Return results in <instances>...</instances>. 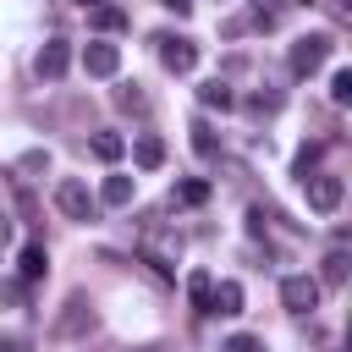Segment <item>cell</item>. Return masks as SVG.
I'll return each instance as SVG.
<instances>
[{"mask_svg":"<svg viewBox=\"0 0 352 352\" xmlns=\"http://www.w3.org/2000/svg\"><path fill=\"white\" fill-rule=\"evenodd\" d=\"M138 253H143V264H154V275L176 280V264H182V236H176L170 226H143Z\"/></svg>","mask_w":352,"mask_h":352,"instance_id":"cell-1","label":"cell"},{"mask_svg":"<svg viewBox=\"0 0 352 352\" xmlns=\"http://www.w3.org/2000/svg\"><path fill=\"white\" fill-rule=\"evenodd\" d=\"M330 50H336V44H330L324 33H302V38L286 50V66H292V77H314V72L330 60Z\"/></svg>","mask_w":352,"mask_h":352,"instance_id":"cell-2","label":"cell"},{"mask_svg":"<svg viewBox=\"0 0 352 352\" xmlns=\"http://www.w3.org/2000/svg\"><path fill=\"white\" fill-rule=\"evenodd\" d=\"M302 192H308V209L336 214V209H341V198H346V182H341V176H330V170H314V176H302Z\"/></svg>","mask_w":352,"mask_h":352,"instance_id":"cell-3","label":"cell"},{"mask_svg":"<svg viewBox=\"0 0 352 352\" xmlns=\"http://www.w3.org/2000/svg\"><path fill=\"white\" fill-rule=\"evenodd\" d=\"M55 209H60L66 220H94V192H88L77 176H60V182H55Z\"/></svg>","mask_w":352,"mask_h":352,"instance_id":"cell-4","label":"cell"},{"mask_svg":"<svg viewBox=\"0 0 352 352\" xmlns=\"http://www.w3.org/2000/svg\"><path fill=\"white\" fill-rule=\"evenodd\" d=\"M280 302H286L292 314H314V308H319V280H314V275H286V280H280Z\"/></svg>","mask_w":352,"mask_h":352,"instance_id":"cell-5","label":"cell"},{"mask_svg":"<svg viewBox=\"0 0 352 352\" xmlns=\"http://www.w3.org/2000/svg\"><path fill=\"white\" fill-rule=\"evenodd\" d=\"M154 44H160V60H165V72L187 77V72L198 66V44H192V38H170V33H165V38H154Z\"/></svg>","mask_w":352,"mask_h":352,"instance_id":"cell-6","label":"cell"},{"mask_svg":"<svg viewBox=\"0 0 352 352\" xmlns=\"http://www.w3.org/2000/svg\"><path fill=\"white\" fill-rule=\"evenodd\" d=\"M66 66H72V44H66V38H44V50H38L33 72H38L44 82H60V77H66Z\"/></svg>","mask_w":352,"mask_h":352,"instance_id":"cell-7","label":"cell"},{"mask_svg":"<svg viewBox=\"0 0 352 352\" xmlns=\"http://www.w3.org/2000/svg\"><path fill=\"white\" fill-rule=\"evenodd\" d=\"M82 72H88V77H116V72H121V44L94 38V44L82 50Z\"/></svg>","mask_w":352,"mask_h":352,"instance_id":"cell-8","label":"cell"},{"mask_svg":"<svg viewBox=\"0 0 352 352\" xmlns=\"http://www.w3.org/2000/svg\"><path fill=\"white\" fill-rule=\"evenodd\" d=\"M82 330H94V302L82 292H72L66 308H60V319H55V336H82Z\"/></svg>","mask_w":352,"mask_h":352,"instance_id":"cell-9","label":"cell"},{"mask_svg":"<svg viewBox=\"0 0 352 352\" xmlns=\"http://www.w3.org/2000/svg\"><path fill=\"white\" fill-rule=\"evenodd\" d=\"M44 275H50V248H44V242H28L22 258H16V280L33 286V280H44Z\"/></svg>","mask_w":352,"mask_h":352,"instance_id":"cell-10","label":"cell"},{"mask_svg":"<svg viewBox=\"0 0 352 352\" xmlns=\"http://www.w3.org/2000/svg\"><path fill=\"white\" fill-rule=\"evenodd\" d=\"M209 314L236 319V314H242V280H214V292H209Z\"/></svg>","mask_w":352,"mask_h":352,"instance_id":"cell-11","label":"cell"},{"mask_svg":"<svg viewBox=\"0 0 352 352\" xmlns=\"http://www.w3.org/2000/svg\"><path fill=\"white\" fill-rule=\"evenodd\" d=\"M132 160H138V170H160V165H165V143H160L154 132H138V138H132Z\"/></svg>","mask_w":352,"mask_h":352,"instance_id":"cell-12","label":"cell"},{"mask_svg":"<svg viewBox=\"0 0 352 352\" xmlns=\"http://www.w3.org/2000/svg\"><path fill=\"white\" fill-rule=\"evenodd\" d=\"M132 192H138V182H132V176H104L99 204H104V209H126V204H132Z\"/></svg>","mask_w":352,"mask_h":352,"instance_id":"cell-13","label":"cell"},{"mask_svg":"<svg viewBox=\"0 0 352 352\" xmlns=\"http://www.w3.org/2000/svg\"><path fill=\"white\" fill-rule=\"evenodd\" d=\"M170 204H182V209H198V204H209V182H204V176H187V182H176V187H170Z\"/></svg>","mask_w":352,"mask_h":352,"instance_id":"cell-14","label":"cell"},{"mask_svg":"<svg viewBox=\"0 0 352 352\" xmlns=\"http://www.w3.org/2000/svg\"><path fill=\"white\" fill-rule=\"evenodd\" d=\"M88 148H94V160L116 165V160L126 154V138H121V132H94V138H88Z\"/></svg>","mask_w":352,"mask_h":352,"instance_id":"cell-15","label":"cell"},{"mask_svg":"<svg viewBox=\"0 0 352 352\" xmlns=\"http://www.w3.org/2000/svg\"><path fill=\"white\" fill-rule=\"evenodd\" d=\"M209 292H214V275H209V270H192V275H187V297H192L198 314H209Z\"/></svg>","mask_w":352,"mask_h":352,"instance_id":"cell-16","label":"cell"},{"mask_svg":"<svg viewBox=\"0 0 352 352\" xmlns=\"http://www.w3.org/2000/svg\"><path fill=\"white\" fill-rule=\"evenodd\" d=\"M198 99H204L209 110H231V104H236V94H231V82H220V77H214V82H204V88H198Z\"/></svg>","mask_w":352,"mask_h":352,"instance_id":"cell-17","label":"cell"},{"mask_svg":"<svg viewBox=\"0 0 352 352\" xmlns=\"http://www.w3.org/2000/svg\"><path fill=\"white\" fill-rule=\"evenodd\" d=\"M346 248H336V253H324V270H319V286H341L346 280Z\"/></svg>","mask_w":352,"mask_h":352,"instance_id":"cell-18","label":"cell"},{"mask_svg":"<svg viewBox=\"0 0 352 352\" xmlns=\"http://www.w3.org/2000/svg\"><path fill=\"white\" fill-rule=\"evenodd\" d=\"M94 28H99V33H121V28H126V11H121V6H94Z\"/></svg>","mask_w":352,"mask_h":352,"instance_id":"cell-19","label":"cell"},{"mask_svg":"<svg viewBox=\"0 0 352 352\" xmlns=\"http://www.w3.org/2000/svg\"><path fill=\"white\" fill-rule=\"evenodd\" d=\"M319 160H324V143H302V148H297V182H302V176H314V165H319Z\"/></svg>","mask_w":352,"mask_h":352,"instance_id":"cell-20","label":"cell"},{"mask_svg":"<svg viewBox=\"0 0 352 352\" xmlns=\"http://www.w3.org/2000/svg\"><path fill=\"white\" fill-rule=\"evenodd\" d=\"M192 148H198L204 160H214V154H220V143H214V132H209L204 121H192Z\"/></svg>","mask_w":352,"mask_h":352,"instance_id":"cell-21","label":"cell"},{"mask_svg":"<svg viewBox=\"0 0 352 352\" xmlns=\"http://www.w3.org/2000/svg\"><path fill=\"white\" fill-rule=\"evenodd\" d=\"M330 99H336V104H352V72H346V66L330 77Z\"/></svg>","mask_w":352,"mask_h":352,"instance_id":"cell-22","label":"cell"},{"mask_svg":"<svg viewBox=\"0 0 352 352\" xmlns=\"http://www.w3.org/2000/svg\"><path fill=\"white\" fill-rule=\"evenodd\" d=\"M116 104H121V110H148V99H143V88H138V82L116 88Z\"/></svg>","mask_w":352,"mask_h":352,"instance_id":"cell-23","label":"cell"},{"mask_svg":"<svg viewBox=\"0 0 352 352\" xmlns=\"http://www.w3.org/2000/svg\"><path fill=\"white\" fill-rule=\"evenodd\" d=\"M22 297H28V280H0V302L6 308H22Z\"/></svg>","mask_w":352,"mask_h":352,"instance_id":"cell-24","label":"cell"},{"mask_svg":"<svg viewBox=\"0 0 352 352\" xmlns=\"http://www.w3.org/2000/svg\"><path fill=\"white\" fill-rule=\"evenodd\" d=\"M248 110H258V116H275V110H280V94H275V88H270V94H253V99H248Z\"/></svg>","mask_w":352,"mask_h":352,"instance_id":"cell-25","label":"cell"},{"mask_svg":"<svg viewBox=\"0 0 352 352\" xmlns=\"http://www.w3.org/2000/svg\"><path fill=\"white\" fill-rule=\"evenodd\" d=\"M280 6H286V0H253V16H258L264 28H275V16H280Z\"/></svg>","mask_w":352,"mask_h":352,"instance_id":"cell-26","label":"cell"},{"mask_svg":"<svg viewBox=\"0 0 352 352\" xmlns=\"http://www.w3.org/2000/svg\"><path fill=\"white\" fill-rule=\"evenodd\" d=\"M220 352H264V341H258V336H231Z\"/></svg>","mask_w":352,"mask_h":352,"instance_id":"cell-27","label":"cell"},{"mask_svg":"<svg viewBox=\"0 0 352 352\" xmlns=\"http://www.w3.org/2000/svg\"><path fill=\"white\" fill-rule=\"evenodd\" d=\"M16 170H50V154H44V148H33V154H22V160H16Z\"/></svg>","mask_w":352,"mask_h":352,"instance_id":"cell-28","label":"cell"},{"mask_svg":"<svg viewBox=\"0 0 352 352\" xmlns=\"http://www.w3.org/2000/svg\"><path fill=\"white\" fill-rule=\"evenodd\" d=\"M0 352H28V341L22 336H0Z\"/></svg>","mask_w":352,"mask_h":352,"instance_id":"cell-29","label":"cell"},{"mask_svg":"<svg viewBox=\"0 0 352 352\" xmlns=\"http://www.w3.org/2000/svg\"><path fill=\"white\" fill-rule=\"evenodd\" d=\"M160 6H165V11H176V16H187V11H192V0H160Z\"/></svg>","mask_w":352,"mask_h":352,"instance_id":"cell-30","label":"cell"},{"mask_svg":"<svg viewBox=\"0 0 352 352\" xmlns=\"http://www.w3.org/2000/svg\"><path fill=\"white\" fill-rule=\"evenodd\" d=\"M82 6H104V0H82Z\"/></svg>","mask_w":352,"mask_h":352,"instance_id":"cell-31","label":"cell"},{"mask_svg":"<svg viewBox=\"0 0 352 352\" xmlns=\"http://www.w3.org/2000/svg\"><path fill=\"white\" fill-rule=\"evenodd\" d=\"M302 6H314V0H302Z\"/></svg>","mask_w":352,"mask_h":352,"instance_id":"cell-32","label":"cell"},{"mask_svg":"<svg viewBox=\"0 0 352 352\" xmlns=\"http://www.w3.org/2000/svg\"><path fill=\"white\" fill-rule=\"evenodd\" d=\"M148 352H160V346H148Z\"/></svg>","mask_w":352,"mask_h":352,"instance_id":"cell-33","label":"cell"}]
</instances>
